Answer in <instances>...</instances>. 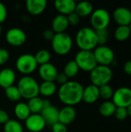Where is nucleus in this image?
<instances>
[{
  "instance_id": "obj_1",
  "label": "nucleus",
  "mask_w": 131,
  "mask_h": 132,
  "mask_svg": "<svg viewBox=\"0 0 131 132\" xmlns=\"http://www.w3.org/2000/svg\"><path fill=\"white\" fill-rule=\"evenodd\" d=\"M83 86L77 81H68L61 85L58 90V97L66 106L78 104L83 101Z\"/></svg>"
},
{
  "instance_id": "obj_2",
  "label": "nucleus",
  "mask_w": 131,
  "mask_h": 132,
  "mask_svg": "<svg viewBox=\"0 0 131 132\" xmlns=\"http://www.w3.org/2000/svg\"><path fill=\"white\" fill-rule=\"evenodd\" d=\"M76 43L80 50L93 51L97 46L96 31L90 27H83L76 35Z\"/></svg>"
},
{
  "instance_id": "obj_3",
  "label": "nucleus",
  "mask_w": 131,
  "mask_h": 132,
  "mask_svg": "<svg viewBox=\"0 0 131 132\" xmlns=\"http://www.w3.org/2000/svg\"><path fill=\"white\" fill-rule=\"evenodd\" d=\"M22 97L30 100L39 94V84L30 76H23L19 80L17 86Z\"/></svg>"
},
{
  "instance_id": "obj_4",
  "label": "nucleus",
  "mask_w": 131,
  "mask_h": 132,
  "mask_svg": "<svg viewBox=\"0 0 131 132\" xmlns=\"http://www.w3.org/2000/svg\"><path fill=\"white\" fill-rule=\"evenodd\" d=\"M113 70L110 67L97 65L90 74L92 84L100 87L109 84L113 78Z\"/></svg>"
},
{
  "instance_id": "obj_5",
  "label": "nucleus",
  "mask_w": 131,
  "mask_h": 132,
  "mask_svg": "<svg viewBox=\"0 0 131 132\" xmlns=\"http://www.w3.org/2000/svg\"><path fill=\"white\" fill-rule=\"evenodd\" d=\"M51 43L53 51L56 54L61 56L69 53L73 47L72 37L66 32L55 33Z\"/></svg>"
},
{
  "instance_id": "obj_6",
  "label": "nucleus",
  "mask_w": 131,
  "mask_h": 132,
  "mask_svg": "<svg viewBox=\"0 0 131 132\" xmlns=\"http://www.w3.org/2000/svg\"><path fill=\"white\" fill-rule=\"evenodd\" d=\"M74 60L79 67V69L86 72L90 73L97 66L93 51L80 50L76 54Z\"/></svg>"
},
{
  "instance_id": "obj_7",
  "label": "nucleus",
  "mask_w": 131,
  "mask_h": 132,
  "mask_svg": "<svg viewBox=\"0 0 131 132\" xmlns=\"http://www.w3.org/2000/svg\"><path fill=\"white\" fill-rule=\"evenodd\" d=\"M110 22V15L107 10L100 8L93 10L90 15V23L92 29L96 30L107 29Z\"/></svg>"
},
{
  "instance_id": "obj_8",
  "label": "nucleus",
  "mask_w": 131,
  "mask_h": 132,
  "mask_svg": "<svg viewBox=\"0 0 131 132\" xmlns=\"http://www.w3.org/2000/svg\"><path fill=\"white\" fill-rule=\"evenodd\" d=\"M37 63L34 55L30 53H25L19 56L15 62V67L19 72L25 76L33 73L37 68Z\"/></svg>"
},
{
  "instance_id": "obj_9",
  "label": "nucleus",
  "mask_w": 131,
  "mask_h": 132,
  "mask_svg": "<svg viewBox=\"0 0 131 132\" xmlns=\"http://www.w3.org/2000/svg\"><path fill=\"white\" fill-rule=\"evenodd\" d=\"M93 53L97 65L110 67V65L114 61L115 53L113 50L107 45L97 46L93 50Z\"/></svg>"
},
{
  "instance_id": "obj_10",
  "label": "nucleus",
  "mask_w": 131,
  "mask_h": 132,
  "mask_svg": "<svg viewBox=\"0 0 131 132\" xmlns=\"http://www.w3.org/2000/svg\"><path fill=\"white\" fill-rule=\"evenodd\" d=\"M112 101L117 108H127L131 104V88L121 87L117 89L112 97Z\"/></svg>"
},
{
  "instance_id": "obj_11",
  "label": "nucleus",
  "mask_w": 131,
  "mask_h": 132,
  "mask_svg": "<svg viewBox=\"0 0 131 132\" xmlns=\"http://www.w3.org/2000/svg\"><path fill=\"white\" fill-rule=\"evenodd\" d=\"M5 39L8 43L13 46H20L26 41L25 32L19 28H11L5 34Z\"/></svg>"
},
{
  "instance_id": "obj_12",
  "label": "nucleus",
  "mask_w": 131,
  "mask_h": 132,
  "mask_svg": "<svg viewBox=\"0 0 131 132\" xmlns=\"http://www.w3.org/2000/svg\"><path fill=\"white\" fill-rule=\"evenodd\" d=\"M25 121L26 128L30 132L42 131L46 125L40 114H31Z\"/></svg>"
},
{
  "instance_id": "obj_13",
  "label": "nucleus",
  "mask_w": 131,
  "mask_h": 132,
  "mask_svg": "<svg viewBox=\"0 0 131 132\" xmlns=\"http://www.w3.org/2000/svg\"><path fill=\"white\" fill-rule=\"evenodd\" d=\"M113 19L118 26H130L131 10L127 7H118L113 12Z\"/></svg>"
},
{
  "instance_id": "obj_14",
  "label": "nucleus",
  "mask_w": 131,
  "mask_h": 132,
  "mask_svg": "<svg viewBox=\"0 0 131 132\" xmlns=\"http://www.w3.org/2000/svg\"><path fill=\"white\" fill-rule=\"evenodd\" d=\"M39 74L43 81L55 82L58 75L56 67L51 63L41 65L39 68Z\"/></svg>"
},
{
  "instance_id": "obj_15",
  "label": "nucleus",
  "mask_w": 131,
  "mask_h": 132,
  "mask_svg": "<svg viewBox=\"0 0 131 132\" xmlns=\"http://www.w3.org/2000/svg\"><path fill=\"white\" fill-rule=\"evenodd\" d=\"M76 5V2L73 0H56L54 2L55 9L60 15L66 16L75 12Z\"/></svg>"
},
{
  "instance_id": "obj_16",
  "label": "nucleus",
  "mask_w": 131,
  "mask_h": 132,
  "mask_svg": "<svg viewBox=\"0 0 131 132\" xmlns=\"http://www.w3.org/2000/svg\"><path fill=\"white\" fill-rule=\"evenodd\" d=\"M40 114L47 125L53 126L54 124L59 122V110L53 105L43 108Z\"/></svg>"
},
{
  "instance_id": "obj_17",
  "label": "nucleus",
  "mask_w": 131,
  "mask_h": 132,
  "mask_svg": "<svg viewBox=\"0 0 131 132\" xmlns=\"http://www.w3.org/2000/svg\"><path fill=\"white\" fill-rule=\"evenodd\" d=\"M76 117V109L72 106H65L61 110H59V122L66 126L73 123Z\"/></svg>"
},
{
  "instance_id": "obj_18",
  "label": "nucleus",
  "mask_w": 131,
  "mask_h": 132,
  "mask_svg": "<svg viewBox=\"0 0 131 132\" xmlns=\"http://www.w3.org/2000/svg\"><path fill=\"white\" fill-rule=\"evenodd\" d=\"M25 5L29 14L32 15H38L45 11L47 6V2L46 0H27Z\"/></svg>"
},
{
  "instance_id": "obj_19",
  "label": "nucleus",
  "mask_w": 131,
  "mask_h": 132,
  "mask_svg": "<svg viewBox=\"0 0 131 132\" xmlns=\"http://www.w3.org/2000/svg\"><path fill=\"white\" fill-rule=\"evenodd\" d=\"M16 75L11 68H5L0 71V87L6 89L12 86L15 81Z\"/></svg>"
},
{
  "instance_id": "obj_20",
  "label": "nucleus",
  "mask_w": 131,
  "mask_h": 132,
  "mask_svg": "<svg viewBox=\"0 0 131 132\" xmlns=\"http://www.w3.org/2000/svg\"><path fill=\"white\" fill-rule=\"evenodd\" d=\"M100 98V92L99 87L90 84L86 87H83V101L87 104H93L98 101Z\"/></svg>"
},
{
  "instance_id": "obj_21",
  "label": "nucleus",
  "mask_w": 131,
  "mask_h": 132,
  "mask_svg": "<svg viewBox=\"0 0 131 132\" xmlns=\"http://www.w3.org/2000/svg\"><path fill=\"white\" fill-rule=\"evenodd\" d=\"M69 26L67 17L63 15H57L54 17L52 22V30L55 33L65 32Z\"/></svg>"
},
{
  "instance_id": "obj_22",
  "label": "nucleus",
  "mask_w": 131,
  "mask_h": 132,
  "mask_svg": "<svg viewBox=\"0 0 131 132\" xmlns=\"http://www.w3.org/2000/svg\"><path fill=\"white\" fill-rule=\"evenodd\" d=\"M93 12V5L91 2L87 1H81L76 3L75 12L80 17H85L90 15Z\"/></svg>"
},
{
  "instance_id": "obj_23",
  "label": "nucleus",
  "mask_w": 131,
  "mask_h": 132,
  "mask_svg": "<svg viewBox=\"0 0 131 132\" xmlns=\"http://www.w3.org/2000/svg\"><path fill=\"white\" fill-rule=\"evenodd\" d=\"M14 113L15 117L21 121H25L31 114L28 104L24 102H19L14 108Z\"/></svg>"
},
{
  "instance_id": "obj_24",
  "label": "nucleus",
  "mask_w": 131,
  "mask_h": 132,
  "mask_svg": "<svg viewBox=\"0 0 131 132\" xmlns=\"http://www.w3.org/2000/svg\"><path fill=\"white\" fill-rule=\"evenodd\" d=\"M116 108L117 107L112 101H105L100 105L99 112L102 116L108 118L114 114Z\"/></svg>"
},
{
  "instance_id": "obj_25",
  "label": "nucleus",
  "mask_w": 131,
  "mask_h": 132,
  "mask_svg": "<svg viewBox=\"0 0 131 132\" xmlns=\"http://www.w3.org/2000/svg\"><path fill=\"white\" fill-rule=\"evenodd\" d=\"M56 92V85L55 82L43 81L39 85V94L44 97H51Z\"/></svg>"
},
{
  "instance_id": "obj_26",
  "label": "nucleus",
  "mask_w": 131,
  "mask_h": 132,
  "mask_svg": "<svg viewBox=\"0 0 131 132\" xmlns=\"http://www.w3.org/2000/svg\"><path fill=\"white\" fill-rule=\"evenodd\" d=\"M130 36V30L128 26H118L114 31V38L119 42L127 40Z\"/></svg>"
},
{
  "instance_id": "obj_27",
  "label": "nucleus",
  "mask_w": 131,
  "mask_h": 132,
  "mask_svg": "<svg viewBox=\"0 0 131 132\" xmlns=\"http://www.w3.org/2000/svg\"><path fill=\"white\" fill-rule=\"evenodd\" d=\"M27 104L31 114H40L43 109V99L36 97L29 100Z\"/></svg>"
},
{
  "instance_id": "obj_28",
  "label": "nucleus",
  "mask_w": 131,
  "mask_h": 132,
  "mask_svg": "<svg viewBox=\"0 0 131 132\" xmlns=\"http://www.w3.org/2000/svg\"><path fill=\"white\" fill-rule=\"evenodd\" d=\"M79 67L77 66L76 63L74 60H69L66 63V64L64 67L63 73L68 77V78H73L75 77L78 73H79Z\"/></svg>"
},
{
  "instance_id": "obj_29",
  "label": "nucleus",
  "mask_w": 131,
  "mask_h": 132,
  "mask_svg": "<svg viewBox=\"0 0 131 132\" xmlns=\"http://www.w3.org/2000/svg\"><path fill=\"white\" fill-rule=\"evenodd\" d=\"M34 56H35L37 64L40 65V66L49 63V61L51 60V54H50L49 51H48L47 50H39L36 53V55H34Z\"/></svg>"
},
{
  "instance_id": "obj_30",
  "label": "nucleus",
  "mask_w": 131,
  "mask_h": 132,
  "mask_svg": "<svg viewBox=\"0 0 131 132\" xmlns=\"http://www.w3.org/2000/svg\"><path fill=\"white\" fill-rule=\"evenodd\" d=\"M5 96L7 97V98L13 102H17L22 98L21 94H20L17 86L12 85V86L5 89Z\"/></svg>"
},
{
  "instance_id": "obj_31",
  "label": "nucleus",
  "mask_w": 131,
  "mask_h": 132,
  "mask_svg": "<svg viewBox=\"0 0 131 132\" xmlns=\"http://www.w3.org/2000/svg\"><path fill=\"white\" fill-rule=\"evenodd\" d=\"M4 132H23L22 125L16 120H8L3 127Z\"/></svg>"
},
{
  "instance_id": "obj_32",
  "label": "nucleus",
  "mask_w": 131,
  "mask_h": 132,
  "mask_svg": "<svg viewBox=\"0 0 131 132\" xmlns=\"http://www.w3.org/2000/svg\"><path fill=\"white\" fill-rule=\"evenodd\" d=\"M100 97L103 98L104 101H110L113 96L114 90L110 84L103 85L99 87Z\"/></svg>"
},
{
  "instance_id": "obj_33",
  "label": "nucleus",
  "mask_w": 131,
  "mask_h": 132,
  "mask_svg": "<svg viewBox=\"0 0 131 132\" xmlns=\"http://www.w3.org/2000/svg\"><path fill=\"white\" fill-rule=\"evenodd\" d=\"M96 33H97V37L98 46L106 45L109 39V32L107 29L96 30Z\"/></svg>"
},
{
  "instance_id": "obj_34",
  "label": "nucleus",
  "mask_w": 131,
  "mask_h": 132,
  "mask_svg": "<svg viewBox=\"0 0 131 132\" xmlns=\"http://www.w3.org/2000/svg\"><path fill=\"white\" fill-rule=\"evenodd\" d=\"M115 118L119 121H124L128 117L127 110L126 108H117L113 114Z\"/></svg>"
},
{
  "instance_id": "obj_35",
  "label": "nucleus",
  "mask_w": 131,
  "mask_h": 132,
  "mask_svg": "<svg viewBox=\"0 0 131 132\" xmlns=\"http://www.w3.org/2000/svg\"><path fill=\"white\" fill-rule=\"evenodd\" d=\"M67 20L69 22V25L71 26H76L80 23V17L74 12L70 13L69 15H68L67 16Z\"/></svg>"
},
{
  "instance_id": "obj_36",
  "label": "nucleus",
  "mask_w": 131,
  "mask_h": 132,
  "mask_svg": "<svg viewBox=\"0 0 131 132\" xmlns=\"http://www.w3.org/2000/svg\"><path fill=\"white\" fill-rule=\"evenodd\" d=\"M9 53L5 48H0V65L6 63L9 60Z\"/></svg>"
},
{
  "instance_id": "obj_37",
  "label": "nucleus",
  "mask_w": 131,
  "mask_h": 132,
  "mask_svg": "<svg viewBox=\"0 0 131 132\" xmlns=\"http://www.w3.org/2000/svg\"><path fill=\"white\" fill-rule=\"evenodd\" d=\"M52 131L53 132H67V128L66 125L57 122L52 126Z\"/></svg>"
},
{
  "instance_id": "obj_38",
  "label": "nucleus",
  "mask_w": 131,
  "mask_h": 132,
  "mask_svg": "<svg viewBox=\"0 0 131 132\" xmlns=\"http://www.w3.org/2000/svg\"><path fill=\"white\" fill-rule=\"evenodd\" d=\"M7 17V9L5 5L0 2V24H2Z\"/></svg>"
},
{
  "instance_id": "obj_39",
  "label": "nucleus",
  "mask_w": 131,
  "mask_h": 132,
  "mask_svg": "<svg viewBox=\"0 0 131 132\" xmlns=\"http://www.w3.org/2000/svg\"><path fill=\"white\" fill-rule=\"evenodd\" d=\"M55 36V32L52 30V29H46L42 32V37L47 41H52Z\"/></svg>"
},
{
  "instance_id": "obj_40",
  "label": "nucleus",
  "mask_w": 131,
  "mask_h": 132,
  "mask_svg": "<svg viewBox=\"0 0 131 132\" xmlns=\"http://www.w3.org/2000/svg\"><path fill=\"white\" fill-rule=\"evenodd\" d=\"M68 79L69 78L63 73H58V75H57V77L56 78V81L58 84L63 85V84H66V83H67L69 81Z\"/></svg>"
},
{
  "instance_id": "obj_41",
  "label": "nucleus",
  "mask_w": 131,
  "mask_h": 132,
  "mask_svg": "<svg viewBox=\"0 0 131 132\" xmlns=\"http://www.w3.org/2000/svg\"><path fill=\"white\" fill-rule=\"evenodd\" d=\"M9 120L8 113L2 109H0V125H5Z\"/></svg>"
},
{
  "instance_id": "obj_42",
  "label": "nucleus",
  "mask_w": 131,
  "mask_h": 132,
  "mask_svg": "<svg viewBox=\"0 0 131 132\" xmlns=\"http://www.w3.org/2000/svg\"><path fill=\"white\" fill-rule=\"evenodd\" d=\"M124 70L126 74L128 76H131V60L125 62L124 65Z\"/></svg>"
},
{
  "instance_id": "obj_43",
  "label": "nucleus",
  "mask_w": 131,
  "mask_h": 132,
  "mask_svg": "<svg viewBox=\"0 0 131 132\" xmlns=\"http://www.w3.org/2000/svg\"><path fill=\"white\" fill-rule=\"evenodd\" d=\"M127 114H128V116H130L131 118V104L129 105L127 108Z\"/></svg>"
},
{
  "instance_id": "obj_44",
  "label": "nucleus",
  "mask_w": 131,
  "mask_h": 132,
  "mask_svg": "<svg viewBox=\"0 0 131 132\" xmlns=\"http://www.w3.org/2000/svg\"><path fill=\"white\" fill-rule=\"evenodd\" d=\"M2 25L0 24V36L2 34Z\"/></svg>"
},
{
  "instance_id": "obj_45",
  "label": "nucleus",
  "mask_w": 131,
  "mask_h": 132,
  "mask_svg": "<svg viewBox=\"0 0 131 132\" xmlns=\"http://www.w3.org/2000/svg\"><path fill=\"white\" fill-rule=\"evenodd\" d=\"M129 28H130V33H131V23L130 24V26H129Z\"/></svg>"
},
{
  "instance_id": "obj_46",
  "label": "nucleus",
  "mask_w": 131,
  "mask_h": 132,
  "mask_svg": "<svg viewBox=\"0 0 131 132\" xmlns=\"http://www.w3.org/2000/svg\"><path fill=\"white\" fill-rule=\"evenodd\" d=\"M130 57H131V50H130Z\"/></svg>"
}]
</instances>
